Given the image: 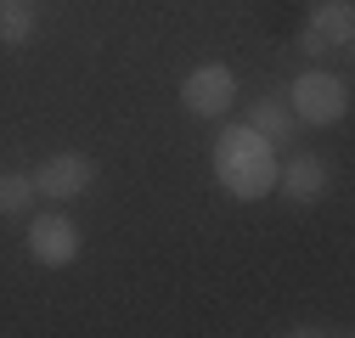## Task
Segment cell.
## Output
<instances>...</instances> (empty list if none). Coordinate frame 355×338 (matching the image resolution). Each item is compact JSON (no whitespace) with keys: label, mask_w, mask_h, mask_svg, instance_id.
<instances>
[{"label":"cell","mask_w":355,"mask_h":338,"mask_svg":"<svg viewBox=\"0 0 355 338\" xmlns=\"http://www.w3.org/2000/svg\"><path fill=\"white\" fill-rule=\"evenodd\" d=\"M96 186V158L85 152H51L46 163L34 169V197H85Z\"/></svg>","instance_id":"277c9868"},{"label":"cell","mask_w":355,"mask_h":338,"mask_svg":"<svg viewBox=\"0 0 355 338\" xmlns=\"http://www.w3.org/2000/svg\"><path fill=\"white\" fill-rule=\"evenodd\" d=\"M34 203V175H0V215H23Z\"/></svg>","instance_id":"30bf717a"},{"label":"cell","mask_w":355,"mask_h":338,"mask_svg":"<svg viewBox=\"0 0 355 338\" xmlns=\"http://www.w3.org/2000/svg\"><path fill=\"white\" fill-rule=\"evenodd\" d=\"M310 28H316L322 34V46H349V39H355V6H349V0H322V6L316 12H310Z\"/></svg>","instance_id":"ba28073f"},{"label":"cell","mask_w":355,"mask_h":338,"mask_svg":"<svg viewBox=\"0 0 355 338\" xmlns=\"http://www.w3.org/2000/svg\"><path fill=\"white\" fill-rule=\"evenodd\" d=\"M282 197L299 203V208L322 203V197H327V163H322L316 152H293V158L282 163Z\"/></svg>","instance_id":"8992f818"},{"label":"cell","mask_w":355,"mask_h":338,"mask_svg":"<svg viewBox=\"0 0 355 338\" xmlns=\"http://www.w3.org/2000/svg\"><path fill=\"white\" fill-rule=\"evenodd\" d=\"M288 107L299 124H338L349 113V84L338 73H322V68H304L288 91Z\"/></svg>","instance_id":"7a4b0ae2"},{"label":"cell","mask_w":355,"mask_h":338,"mask_svg":"<svg viewBox=\"0 0 355 338\" xmlns=\"http://www.w3.org/2000/svg\"><path fill=\"white\" fill-rule=\"evenodd\" d=\"M34 39V12L23 0H0V46H28Z\"/></svg>","instance_id":"9c48e42d"},{"label":"cell","mask_w":355,"mask_h":338,"mask_svg":"<svg viewBox=\"0 0 355 338\" xmlns=\"http://www.w3.org/2000/svg\"><path fill=\"white\" fill-rule=\"evenodd\" d=\"M28 254H34L40 265H51V271L73 265V260H79V226H73L68 215H40V220L28 226Z\"/></svg>","instance_id":"5b68a950"},{"label":"cell","mask_w":355,"mask_h":338,"mask_svg":"<svg viewBox=\"0 0 355 338\" xmlns=\"http://www.w3.org/2000/svg\"><path fill=\"white\" fill-rule=\"evenodd\" d=\"M214 181L226 186L232 197H265L277 186V158H271V141L248 124H232L226 136L214 141Z\"/></svg>","instance_id":"6da1fadb"},{"label":"cell","mask_w":355,"mask_h":338,"mask_svg":"<svg viewBox=\"0 0 355 338\" xmlns=\"http://www.w3.org/2000/svg\"><path fill=\"white\" fill-rule=\"evenodd\" d=\"M243 124H248V130H259V136L271 141V147H288V141H293V130H299V118H293V107H288V102H277V96H265V102H254Z\"/></svg>","instance_id":"52a82bcc"},{"label":"cell","mask_w":355,"mask_h":338,"mask_svg":"<svg viewBox=\"0 0 355 338\" xmlns=\"http://www.w3.org/2000/svg\"><path fill=\"white\" fill-rule=\"evenodd\" d=\"M181 102H187V113H198V118L232 113V102H237V79H232V68H226V62H203V68H192V73L181 79Z\"/></svg>","instance_id":"3957f363"}]
</instances>
